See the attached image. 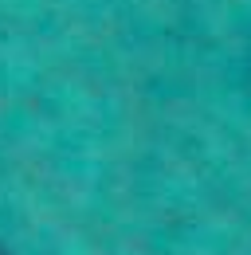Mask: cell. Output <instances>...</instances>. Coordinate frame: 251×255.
Masks as SVG:
<instances>
[{
  "label": "cell",
  "mask_w": 251,
  "mask_h": 255,
  "mask_svg": "<svg viewBox=\"0 0 251 255\" xmlns=\"http://www.w3.org/2000/svg\"><path fill=\"white\" fill-rule=\"evenodd\" d=\"M0 255H4V252H0Z\"/></svg>",
  "instance_id": "1"
}]
</instances>
